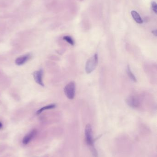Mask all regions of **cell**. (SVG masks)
<instances>
[{
	"label": "cell",
	"instance_id": "8992f818",
	"mask_svg": "<svg viewBox=\"0 0 157 157\" xmlns=\"http://www.w3.org/2000/svg\"><path fill=\"white\" fill-rule=\"evenodd\" d=\"M31 55L26 54L23 55L20 57L17 58L15 60V64L17 65H22L25 64L26 62H27L30 58Z\"/></svg>",
	"mask_w": 157,
	"mask_h": 157
},
{
	"label": "cell",
	"instance_id": "7c38bea8",
	"mask_svg": "<svg viewBox=\"0 0 157 157\" xmlns=\"http://www.w3.org/2000/svg\"><path fill=\"white\" fill-rule=\"evenodd\" d=\"M152 8L154 13L156 14L157 13V5L155 1H153L152 2Z\"/></svg>",
	"mask_w": 157,
	"mask_h": 157
},
{
	"label": "cell",
	"instance_id": "3957f363",
	"mask_svg": "<svg viewBox=\"0 0 157 157\" xmlns=\"http://www.w3.org/2000/svg\"><path fill=\"white\" fill-rule=\"evenodd\" d=\"M85 135L87 143L90 146L93 147L94 140L93 137V130L91 125L90 124L87 125L85 129Z\"/></svg>",
	"mask_w": 157,
	"mask_h": 157
},
{
	"label": "cell",
	"instance_id": "7a4b0ae2",
	"mask_svg": "<svg viewBox=\"0 0 157 157\" xmlns=\"http://www.w3.org/2000/svg\"><path fill=\"white\" fill-rule=\"evenodd\" d=\"M64 93L68 99H74L76 92V84L74 81H71L66 85L64 88Z\"/></svg>",
	"mask_w": 157,
	"mask_h": 157
},
{
	"label": "cell",
	"instance_id": "277c9868",
	"mask_svg": "<svg viewBox=\"0 0 157 157\" xmlns=\"http://www.w3.org/2000/svg\"><path fill=\"white\" fill-rule=\"evenodd\" d=\"M126 103L132 108H137L140 104V101L137 97L135 96H129L126 99Z\"/></svg>",
	"mask_w": 157,
	"mask_h": 157
},
{
	"label": "cell",
	"instance_id": "30bf717a",
	"mask_svg": "<svg viewBox=\"0 0 157 157\" xmlns=\"http://www.w3.org/2000/svg\"><path fill=\"white\" fill-rule=\"evenodd\" d=\"M55 107H56V105L55 104H50V105H48V106L43 107H42L41 109H40L36 112V114H40L41 112H42L44 110H48V109H54V108H55Z\"/></svg>",
	"mask_w": 157,
	"mask_h": 157
},
{
	"label": "cell",
	"instance_id": "9c48e42d",
	"mask_svg": "<svg viewBox=\"0 0 157 157\" xmlns=\"http://www.w3.org/2000/svg\"><path fill=\"white\" fill-rule=\"evenodd\" d=\"M126 72H127V74H128V77L130 78V79L131 80H132L134 82H136L137 81L136 77H135V75L132 73L129 65H127V66Z\"/></svg>",
	"mask_w": 157,
	"mask_h": 157
},
{
	"label": "cell",
	"instance_id": "6da1fadb",
	"mask_svg": "<svg viewBox=\"0 0 157 157\" xmlns=\"http://www.w3.org/2000/svg\"><path fill=\"white\" fill-rule=\"evenodd\" d=\"M98 63L97 54L94 55L87 60L85 65V71L87 74H90L95 69Z\"/></svg>",
	"mask_w": 157,
	"mask_h": 157
},
{
	"label": "cell",
	"instance_id": "5bb4252c",
	"mask_svg": "<svg viewBox=\"0 0 157 157\" xmlns=\"http://www.w3.org/2000/svg\"><path fill=\"white\" fill-rule=\"evenodd\" d=\"M2 126H3V125H2V123L0 122V129H1L2 128Z\"/></svg>",
	"mask_w": 157,
	"mask_h": 157
},
{
	"label": "cell",
	"instance_id": "ba28073f",
	"mask_svg": "<svg viewBox=\"0 0 157 157\" xmlns=\"http://www.w3.org/2000/svg\"><path fill=\"white\" fill-rule=\"evenodd\" d=\"M132 16L134 19L135 21L138 23H142L143 22V20L141 19V16L137 12L135 11H132L131 12Z\"/></svg>",
	"mask_w": 157,
	"mask_h": 157
},
{
	"label": "cell",
	"instance_id": "4fadbf2b",
	"mask_svg": "<svg viewBox=\"0 0 157 157\" xmlns=\"http://www.w3.org/2000/svg\"><path fill=\"white\" fill-rule=\"evenodd\" d=\"M152 33H153V34H154V35H155L156 36H157V30H153V31H152Z\"/></svg>",
	"mask_w": 157,
	"mask_h": 157
},
{
	"label": "cell",
	"instance_id": "52a82bcc",
	"mask_svg": "<svg viewBox=\"0 0 157 157\" xmlns=\"http://www.w3.org/2000/svg\"><path fill=\"white\" fill-rule=\"evenodd\" d=\"M36 131L35 130H34L31 132H30L27 135H26L23 139V143L25 145L28 144L29 142L31 140L32 138L36 135Z\"/></svg>",
	"mask_w": 157,
	"mask_h": 157
},
{
	"label": "cell",
	"instance_id": "8fae6325",
	"mask_svg": "<svg viewBox=\"0 0 157 157\" xmlns=\"http://www.w3.org/2000/svg\"><path fill=\"white\" fill-rule=\"evenodd\" d=\"M63 39L64 41H65L66 42L68 43L69 44H70L71 45H74V40H73V39L70 36H64L63 37Z\"/></svg>",
	"mask_w": 157,
	"mask_h": 157
},
{
	"label": "cell",
	"instance_id": "5b68a950",
	"mask_svg": "<svg viewBox=\"0 0 157 157\" xmlns=\"http://www.w3.org/2000/svg\"><path fill=\"white\" fill-rule=\"evenodd\" d=\"M42 76H43V71L40 69L38 71H36L34 72L33 74V77L35 82L38 84L42 87H44V84L42 81Z\"/></svg>",
	"mask_w": 157,
	"mask_h": 157
}]
</instances>
